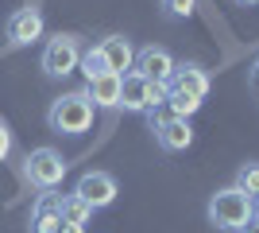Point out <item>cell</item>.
I'll use <instances>...</instances> for the list:
<instances>
[{"instance_id": "obj_1", "label": "cell", "mask_w": 259, "mask_h": 233, "mask_svg": "<svg viewBox=\"0 0 259 233\" xmlns=\"http://www.w3.org/2000/svg\"><path fill=\"white\" fill-rule=\"evenodd\" d=\"M209 70L197 66V62H174V74L166 78V105H170L174 117H194L201 109V101L209 97Z\"/></svg>"}, {"instance_id": "obj_2", "label": "cell", "mask_w": 259, "mask_h": 233, "mask_svg": "<svg viewBox=\"0 0 259 233\" xmlns=\"http://www.w3.org/2000/svg\"><path fill=\"white\" fill-rule=\"evenodd\" d=\"M205 214H209V225H213V229L240 233L251 218H255V206H251V194H244L240 187H225V190H217L213 198H209Z\"/></svg>"}, {"instance_id": "obj_3", "label": "cell", "mask_w": 259, "mask_h": 233, "mask_svg": "<svg viewBox=\"0 0 259 233\" xmlns=\"http://www.w3.org/2000/svg\"><path fill=\"white\" fill-rule=\"evenodd\" d=\"M47 124H51V132H58V136L89 132V124H93V101L85 97V89L62 93V97L47 109Z\"/></svg>"}, {"instance_id": "obj_4", "label": "cell", "mask_w": 259, "mask_h": 233, "mask_svg": "<svg viewBox=\"0 0 259 233\" xmlns=\"http://www.w3.org/2000/svg\"><path fill=\"white\" fill-rule=\"evenodd\" d=\"M81 39L70 31H58L47 39L43 55H39V70H43L47 78H70L77 66H81Z\"/></svg>"}, {"instance_id": "obj_5", "label": "cell", "mask_w": 259, "mask_h": 233, "mask_svg": "<svg viewBox=\"0 0 259 233\" xmlns=\"http://www.w3.org/2000/svg\"><path fill=\"white\" fill-rule=\"evenodd\" d=\"M66 155L54 152V148H35V152H27V159H23V175H27V183L39 190H54L62 187L66 179Z\"/></svg>"}, {"instance_id": "obj_6", "label": "cell", "mask_w": 259, "mask_h": 233, "mask_svg": "<svg viewBox=\"0 0 259 233\" xmlns=\"http://www.w3.org/2000/svg\"><path fill=\"white\" fill-rule=\"evenodd\" d=\"M159 105H166V89L159 82H147L136 70L124 74V86H120V109L128 113H155Z\"/></svg>"}, {"instance_id": "obj_7", "label": "cell", "mask_w": 259, "mask_h": 233, "mask_svg": "<svg viewBox=\"0 0 259 233\" xmlns=\"http://www.w3.org/2000/svg\"><path fill=\"white\" fill-rule=\"evenodd\" d=\"M151 117V132H155V144L162 152H186L194 144V128L186 117H174V113H147Z\"/></svg>"}, {"instance_id": "obj_8", "label": "cell", "mask_w": 259, "mask_h": 233, "mask_svg": "<svg viewBox=\"0 0 259 233\" xmlns=\"http://www.w3.org/2000/svg\"><path fill=\"white\" fill-rule=\"evenodd\" d=\"M43 31H47V23H43V12L39 8H16L8 16V23H4L8 47H31L43 39Z\"/></svg>"}, {"instance_id": "obj_9", "label": "cell", "mask_w": 259, "mask_h": 233, "mask_svg": "<svg viewBox=\"0 0 259 233\" xmlns=\"http://www.w3.org/2000/svg\"><path fill=\"white\" fill-rule=\"evenodd\" d=\"M93 51H97L101 70H105V74L124 78V70L136 66V47H132L124 35H105L101 43H93Z\"/></svg>"}, {"instance_id": "obj_10", "label": "cell", "mask_w": 259, "mask_h": 233, "mask_svg": "<svg viewBox=\"0 0 259 233\" xmlns=\"http://www.w3.org/2000/svg\"><path fill=\"white\" fill-rule=\"evenodd\" d=\"M74 194H81L93 210H105V206H112V202H116L120 187H116V179L108 175V171H85V175L77 179Z\"/></svg>"}, {"instance_id": "obj_11", "label": "cell", "mask_w": 259, "mask_h": 233, "mask_svg": "<svg viewBox=\"0 0 259 233\" xmlns=\"http://www.w3.org/2000/svg\"><path fill=\"white\" fill-rule=\"evenodd\" d=\"M136 74L147 78V82H159V86H166V78L174 74V55L166 51V47H140L136 51Z\"/></svg>"}, {"instance_id": "obj_12", "label": "cell", "mask_w": 259, "mask_h": 233, "mask_svg": "<svg viewBox=\"0 0 259 233\" xmlns=\"http://www.w3.org/2000/svg\"><path fill=\"white\" fill-rule=\"evenodd\" d=\"M120 86H124V78L101 74L93 82H85V97L93 101V109H120Z\"/></svg>"}, {"instance_id": "obj_13", "label": "cell", "mask_w": 259, "mask_h": 233, "mask_svg": "<svg viewBox=\"0 0 259 233\" xmlns=\"http://www.w3.org/2000/svg\"><path fill=\"white\" fill-rule=\"evenodd\" d=\"M62 225V210H58V194L47 190L43 198L31 206V233H54Z\"/></svg>"}, {"instance_id": "obj_14", "label": "cell", "mask_w": 259, "mask_h": 233, "mask_svg": "<svg viewBox=\"0 0 259 233\" xmlns=\"http://www.w3.org/2000/svg\"><path fill=\"white\" fill-rule=\"evenodd\" d=\"M58 210H62V222H70V225H85L93 218V206L81 194H58Z\"/></svg>"}, {"instance_id": "obj_15", "label": "cell", "mask_w": 259, "mask_h": 233, "mask_svg": "<svg viewBox=\"0 0 259 233\" xmlns=\"http://www.w3.org/2000/svg\"><path fill=\"white\" fill-rule=\"evenodd\" d=\"M236 187L255 198V194H259V163H244V167H240V171H236Z\"/></svg>"}, {"instance_id": "obj_16", "label": "cell", "mask_w": 259, "mask_h": 233, "mask_svg": "<svg viewBox=\"0 0 259 233\" xmlns=\"http://www.w3.org/2000/svg\"><path fill=\"white\" fill-rule=\"evenodd\" d=\"M166 20H190L194 16V0H159Z\"/></svg>"}, {"instance_id": "obj_17", "label": "cell", "mask_w": 259, "mask_h": 233, "mask_svg": "<svg viewBox=\"0 0 259 233\" xmlns=\"http://www.w3.org/2000/svg\"><path fill=\"white\" fill-rule=\"evenodd\" d=\"M12 155V128H8V121H0V163Z\"/></svg>"}, {"instance_id": "obj_18", "label": "cell", "mask_w": 259, "mask_h": 233, "mask_svg": "<svg viewBox=\"0 0 259 233\" xmlns=\"http://www.w3.org/2000/svg\"><path fill=\"white\" fill-rule=\"evenodd\" d=\"M54 233H85V225H70V222H62Z\"/></svg>"}, {"instance_id": "obj_19", "label": "cell", "mask_w": 259, "mask_h": 233, "mask_svg": "<svg viewBox=\"0 0 259 233\" xmlns=\"http://www.w3.org/2000/svg\"><path fill=\"white\" fill-rule=\"evenodd\" d=\"M251 89H259V58H255V66H251Z\"/></svg>"}, {"instance_id": "obj_20", "label": "cell", "mask_w": 259, "mask_h": 233, "mask_svg": "<svg viewBox=\"0 0 259 233\" xmlns=\"http://www.w3.org/2000/svg\"><path fill=\"white\" fill-rule=\"evenodd\" d=\"M240 233H259V218H251V222L244 225V229H240Z\"/></svg>"}, {"instance_id": "obj_21", "label": "cell", "mask_w": 259, "mask_h": 233, "mask_svg": "<svg viewBox=\"0 0 259 233\" xmlns=\"http://www.w3.org/2000/svg\"><path fill=\"white\" fill-rule=\"evenodd\" d=\"M232 4H236V8H255L259 0H232Z\"/></svg>"}, {"instance_id": "obj_22", "label": "cell", "mask_w": 259, "mask_h": 233, "mask_svg": "<svg viewBox=\"0 0 259 233\" xmlns=\"http://www.w3.org/2000/svg\"><path fill=\"white\" fill-rule=\"evenodd\" d=\"M251 206H255V218H259V194H255V198H251Z\"/></svg>"}]
</instances>
